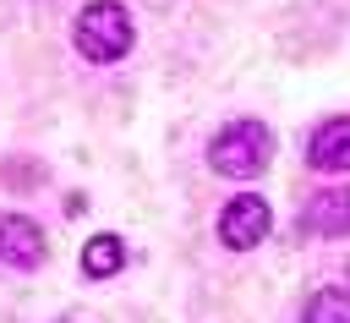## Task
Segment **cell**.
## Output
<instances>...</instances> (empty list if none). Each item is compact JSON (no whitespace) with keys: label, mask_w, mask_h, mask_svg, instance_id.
<instances>
[{"label":"cell","mask_w":350,"mask_h":323,"mask_svg":"<svg viewBox=\"0 0 350 323\" xmlns=\"http://www.w3.org/2000/svg\"><path fill=\"white\" fill-rule=\"evenodd\" d=\"M273 159V131L262 120H224L208 142V164L230 181H257Z\"/></svg>","instance_id":"obj_1"},{"label":"cell","mask_w":350,"mask_h":323,"mask_svg":"<svg viewBox=\"0 0 350 323\" xmlns=\"http://www.w3.org/2000/svg\"><path fill=\"white\" fill-rule=\"evenodd\" d=\"M131 44H137V27H131V11L120 0H93V5L77 11V49H82V60L109 66V60L131 55Z\"/></svg>","instance_id":"obj_2"},{"label":"cell","mask_w":350,"mask_h":323,"mask_svg":"<svg viewBox=\"0 0 350 323\" xmlns=\"http://www.w3.org/2000/svg\"><path fill=\"white\" fill-rule=\"evenodd\" d=\"M268 224H273L268 197L241 192V197H230V203H224V214H219V241H224L230 252H252V246L268 235Z\"/></svg>","instance_id":"obj_3"},{"label":"cell","mask_w":350,"mask_h":323,"mask_svg":"<svg viewBox=\"0 0 350 323\" xmlns=\"http://www.w3.org/2000/svg\"><path fill=\"white\" fill-rule=\"evenodd\" d=\"M0 263L5 268H38L44 263V230L27 214H0Z\"/></svg>","instance_id":"obj_4"},{"label":"cell","mask_w":350,"mask_h":323,"mask_svg":"<svg viewBox=\"0 0 350 323\" xmlns=\"http://www.w3.org/2000/svg\"><path fill=\"white\" fill-rule=\"evenodd\" d=\"M306 164L323 170V175L350 170V115H334V120H323V126L306 137Z\"/></svg>","instance_id":"obj_5"},{"label":"cell","mask_w":350,"mask_h":323,"mask_svg":"<svg viewBox=\"0 0 350 323\" xmlns=\"http://www.w3.org/2000/svg\"><path fill=\"white\" fill-rule=\"evenodd\" d=\"M306 230L312 235H350V192H317L306 203Z\"/></svg>","instance_id":"obj_6"},{"label":"cell","mask_w":350,"mask_h":323,"mask_svg":"<svg viewBox=\"0 0 350 323\" xmlns=\"http://www.w3.org/2000/svg\"><path fill=\"white\" fill-rule=\"evenodd\" d=\"M120 268H126V241H120V235L104 230V235H93V241L82 246V274H88V279H109V274H120Z\"/></svg>","instance_id":"obj_7"},{"label":"cell","mask_w":350,"mask_h":323,"mask_svg":"<svg viewBox=\"0 0 350 323\" xmlns=\"http://www.w3.org/2000/svg\"><path fill=\"white\" fill-rule=\"evenodd\" d=\"M301 323H350V290H339V285L312 290L301 307Z\"/></svg>","instance_id":"obj_8"}]
</instances>
